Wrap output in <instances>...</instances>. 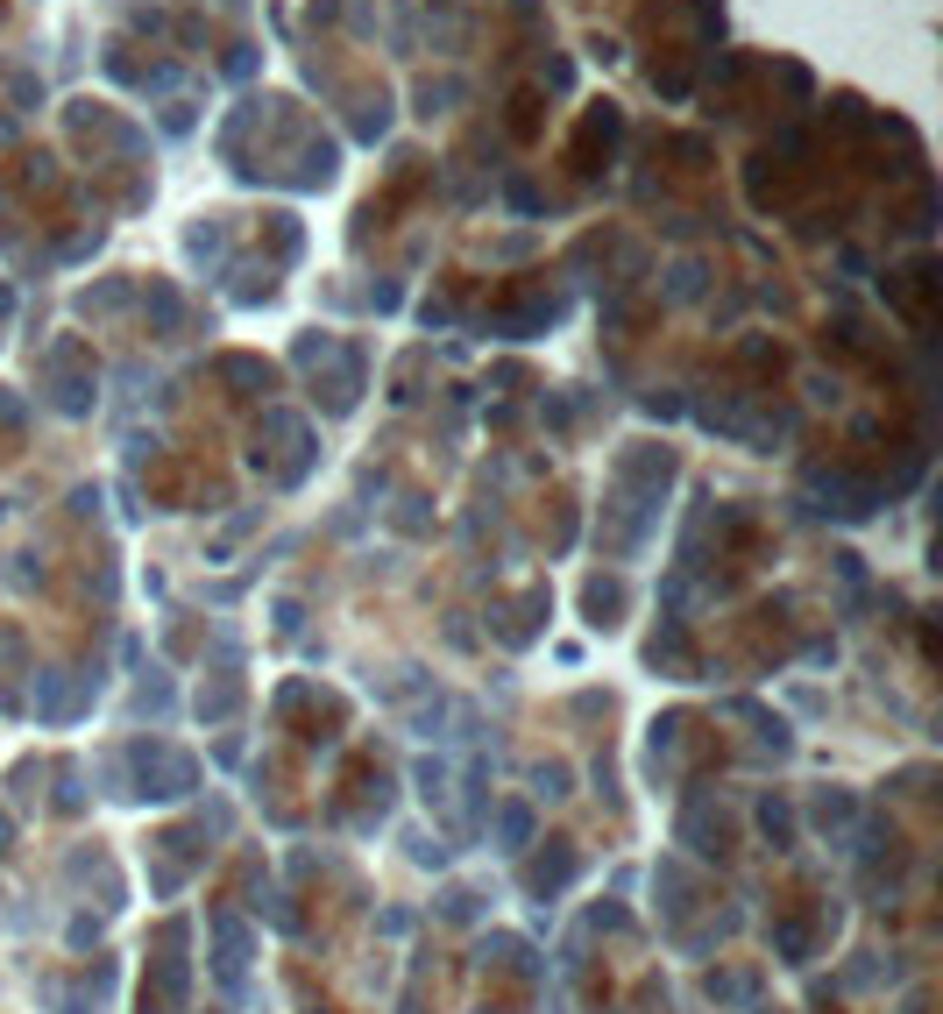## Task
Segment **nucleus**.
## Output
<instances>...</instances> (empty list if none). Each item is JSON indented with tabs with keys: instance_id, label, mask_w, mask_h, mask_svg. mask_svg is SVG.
<instances>
[{
	"instance_id": "1",
	"label": "nucleus",
	"mask_w": 943,
	"mask_h": 1014,
	"mask_svg": "<svg viewBox=\"0 0 943 1014\" xmlns=\"http://www.w3.org/2000/svg\"><path fill=\"white\" fill-rule=\"evenodd\" d=\"M575 866H582L575 844H568V837H546V851L525 866V894H539V901H546V894H561V887L575 880Z\"/></svg>"
},
{
	"instance_id": "2",
	"label": "nucleus",
	"mask_w": 943,
	"mask_h": 1014,
	"mask_svg": "<svg viewBox=\"0 0 943 1014\" xmlns=\"http://www.w3.org/2000/svg\"><path fill=\"white\" fill-rule=\"evenodd\" d=\"M213 936H220V958H213L220 986H242V972H249V929L234 915H213Z\"/></svg>"
},
{
	"instance_id": "3",
	"label": "nucleus",
	"mask_w": 943,
	"mask_h": 1014,
	"mask_svg": "<svg viewBox=\"0 0 943 1014\" xmlns=\"http://www.w3.org/2000/svg\"><path fill=\"white\" fill-rule=\"evenodd\" d=\"M809 823H816L823 837H851V823H858V802H851V795H816V802H809Z\"/></svg>"
},
{
	"instance_id": "4",
	"label": "nucleus",
	"mask_w": 943,
	"mask_h": 1014,
	"mask_svg": "<svg viewBox=\"0 0 943 1014\" xmlns=\"http://www.w3.org/2000/svg\"><path fill=\"white\" fill-rule=\"evenodd\" d=\"M532 844V809L525 802H504L497 809V851H525Z\"/></svg>"
},
{
	"instance_id": "5",
	"label": "nucleus",
	"mask_w": 943,
	"mask_h": 1014,
	"mask_svg": "<svg viewBox=\"0 0 943 1014\" xmlns=\"http://www.w3.org/2000/svg\"><path fill=\"white\" fill-rule=\"evenodd\" d=\"M759 830L773 837V851H788V837H795V816H788V802H759Z\"/></svg>"
},
{
	"instance_id": "6",
	"label": "nucleus",
	"mask_w": 943,
	"mask_h": 1014,
	"mask_svg": "<svg viewBox=\"0 0 943 1014\" xmlns=\"http://www.w3.org/2000/svg\"><path fill=\"white\" fill-rule=\"evenodd\" d=\"M532 788H539V795H568V766H561V759L532 766Z\"/></svg>"
},
{
	"instance_id": "7",
	"label": "nucleus",
	"mask_w": 943,
	"mask_h": 1014,
	"mask_svg": "<svg viewBox=\"0 0 943 1014\" xmlns=\"http://www.w3.org/2000/svg\"><path fill=\"white\" fill-rule=\"evenodd\" d=\"M440 915H447V922H468V915H476V894H468V887H447V894H440Z\"/></svg>"
},
{
	"instance_id": "8",
	"label": "nucleus",
	"mask_w": 943,
	"mask_h": 1014,
	"mask_svg": "<svg viewBox=\"0 0 943 1014\" xmlns=\"http://www.w3.org/2000/svg\"><path fill=\"white\" fill-rule=\"evenodd\" d=\"M135 1014H164V993H149V986H142V993H135Z\"/></svg>"
},
{
	"instance_id": "9",
	"label": "nucleus",
	"mask_w": 943,
	"mask_h": 1014,
	"mask_svg": "<svg viewBox=\"0 0 943 1014\" xmlns=\"http://www.w3.org/2000/svg\"><path fill=\"white\" fill-rule=\"evenodd\" d=\"M15 851V823H8V809H0V858Z\"/></svg>"
},
{
	"instance_id": "10",
	"label": "nucleus",
	"mask_w": 943,
	"mask_h": 1014,
	"mask_svg": "<svg viewBox=\"0 0 943 1014\" xmlns=\"http://www.w3.org/2000/svg\"><path fill=\"white\" fill-rule=\"evenodd\" d=\"M206 1014H227V1007H206Z\"/></svg>"
}]
</instances>
